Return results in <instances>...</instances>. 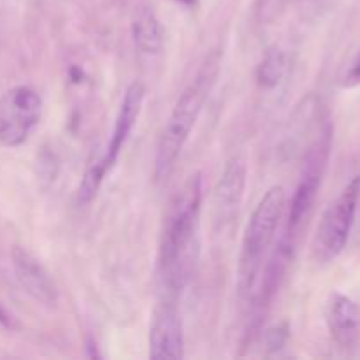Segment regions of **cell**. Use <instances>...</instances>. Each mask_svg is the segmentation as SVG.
I'll return each instance as SVG.
<instances>
[{"label": "cell", "instance_id": "e0dca14e", "mask_svg": "<svg viewBox=\"0 0 360 360\" xmlns=\"http://www.w3.org/2000/svg\"><path fill=\"white\" fill-rule=\"evenodd\" d=\"M179 2H183V4H188V6H192V4L195 2V0H179Z\"/></svg>", "mask_w": 360, "mask_h": 360}, {"label": "cell", "instance_id": "9a60e30c", "mask_svg": "<svg viewBox=\"0 0 360 360\" xmlns=\"http://www.w3.org/2000/svg\"><path fill=\"white\" fill-rule=\"evenodd\" d=\"M357 84H360V51L354 58V62L350 63V67H348L347 74H345L343 77L345 88H354L357 86Z\"/></svg>", "mask_w": 360, "mask_h": 360}, {"label": "cell", "instance_id": "ba28073f", "mask_svg": "<svg viewBox=\"0 0 360 360\" xmlns=\"http://www.w3.org/2000/svg\"><path fill=\"white\" fill-rule=\"evenodd\" d=\"M150 359L179 360L185 355V334L176 299L164 297L153 309L150 323Z\"/></svg>", "mask_w": 360, "mask_h": 360}, {"label": "cell", "instance_id": "2e32d148", "mask_svg": "<svg viewBox=\"0 0 360 360\" xmlns=\"http://www.w3.org/2000/svg\"><path fill=\"white\" fill-rule=\"evenodd\" d=\"M0 326H2L4 329H13L14 327L13 316L9 315V311H7L2 304H0Z\"/></svg>", "mask_w": 360, "mask_h": 360}, {"label": "cell", "instance_id": "7a4b0ae2", "mask_svg": "<svg viewBox=\"0 0 360 360\" xmlns=\"http://www.w3.org/2000/svg\"><path fill=\"white\" fill-rule=\"evenodd\" d=\"M221 69V53L213 51L202 60L195 76L190 79L185 90L176 101L160 136L155 151V179L164 181L172 174L183 148L217 84Z\"/></svg>", "mask_w": 360, "mask_h": 360}, {"label": "cell", "instance_id": "5b68a950", "mask_svg": "<svg viewBox=\"0 0 360 360\" xmlns=\"http://www.w3.org/2000/svg\"><path fill=\"white\" fill-rule=\"evenodd\" d=\"M359 199L360 178H354L323 211L322 220L316 229L315 241H313V257L316 262H330L347 248L355 221V213H357Z\"/></svg>", "mask_w": 360, "mask_h": 360}, {"label": "cell", "instance_id": "30bf717a", "mask_svg": "<svg viewBox=\"0 0 360 360\" xmlns=\"http://www.w3.org/2000/svg\"><path fill=\"white\" fill-rule=\"evenodd\" d=\"M144 97H146V90H144V84L141 81H134L125 90L123 101L120 104L118 115H116L115 127H112V134L109 137V143L105 146L104 153L98 157L108 172H111L112 167L116 165L123 146L127 144L137 120H139L141 109H143L144 104Z\"/></svg>", "mask_w": 360, "mask_h": 360}, {"label": "cell", "instance_id": "3957f363", "mask_svg": "<svg viewBox=\"0 0 360 360\" xmlns=\"http://www.w3.org/2000/svg\"><path fill=\"white\" fill-rule=\"evenodd\" d=\"M283 213L285 190L283 186L274 185L259 200L243 234L238 266V287L241 295L252 294L255 288Z\"/></svg>", "mask_w": 360, "mask_h": 360}, {"label": "cell", "instance_id": "6da1fadb", "mask_svg": "<svg viewBox=\"0 0 360 360\" xmlns=\"http://www.w3.org/2000/svg\"><path fill=\"white\" fill-rule=\"evenodd\" d=\"M202 176L185 181L165 217L158 252V280L164 297L178 299L199 259V221L202 210Z\"/></svg>", "mask_w": 360, "mask_h": 360}, {"label": "cell", "instance_id": "277c9868", "mask_svg": "<svg viewBox=\"0 0 360 360\" xmlns=\"http://www.w3.org/2000/svg\"><path fill=\"white\" fill-rule=\"evenodd\" d=\"M330 143H333V129H330V123H323V127L316 134L315 141L306 150L301 176H299L297 186H295L290 206H288L283 238L294 245L306 218L311 213L313 204H315L319 190L322 186L327 162H329Z\"/></svg>", "mask_w": 360, "mask_h": 360}, {"label": "cell", "instance_id": "8fae6325", "mask_svg": "<svg viewBox=\"0 0 360 360\" xmlns=\"http://www.w3.org/2000/svg\"><path fill=\"white\" fill-rule=\"evenodd\" d=\"M326 320L333 340L341 348H354L360 340V308L348 295L334 292L326 308Z\"/></svg>", "mask_w": 360, "mask_h": 360}, {"label": "cell", "instance_id": "9c48e42d", "mask_svg": "<svg viewBox=\"0 0 360 360\" xmlns=\"http://www.w3.org/2000/svg\"><path fill=\"white\" fill-rule=\"evenodd\" d=\"M11 262L20 287L35 302L46 308H55L58 302V287L41 260L23 246H14L11 252Z\"/></svg>", "mask_w": 360, "mask_h": 360}, {"label": "cell", "instance_id": "52a82bcc", "mask_svg": "<svg viewBox=\"0 0 360 360\" xmlns=\"http://www.w3.org/2000/svg\"><path fill=\"white\" fill-rule=\"evenodd\" d=\"M246 176L248 165L245 158L239 155L229 158L213 190V225L220 234L231 229L239 217L245 199Z\"/></svg>", "mask_w": 360, "mask_h": 360}, {"label": "cell", "instance_id": "8992f818", "mask_svg": "<svg viewBox=\"0 0 360 360\" xmlns=\"http://www.w3.org/2000/svg\"><path fill=\"white\" fill-rule=\"evenodd\" d=\"M42 116V97L27 84L13 86L0 97V144L18 148L30 137Z\"/></svg>", "mask_w": 360, "mask_h": 360}, {"label": "cell", "instance_id": "5bb4252c", "mask_svg": "<svg viewBox=\"0 0 360 360\" xmlns=\"http://www.w3.org/2000/svg\"><path fill=\"white\" fill-rule=\"evenodd\" d=\"M288 340V327L285 323L281 326H274L266 333V347L269 352H276L285 347Z\"/></svg>", "mask_w": 360, "mask_h": 360}, {"label": "cell", "instance_id": "4fadbf2b", "mask_svg": "<svg viewBox=\"0 0 360 360\" xmlns=\"http://www.w3.org/2000/svg\"><path fill=\"white\" fill-rule=\"evenodd\" d=\"M288 58L287 53L280 46H271L264 53L259 67H257V83L266 90H273L287 76Z\"/></svg>", "mask_w": 360, "mask_h": 360}, {"label": "cell", "instance_id": "7c38bea8", "mask_svg": "<svg viewBox=\"0 0 360 360\" xmlns=\"http://www.w3.org/2000/svg\"><path fill=\"white\" fill-rule=\"evenodd\" d=\"M132 39L136 48L144 55H157L164 48V28L155 11L141 6L132 20Z\"/></svg>", "mask_w": 360, "mask_h": 360}]
</instances>
